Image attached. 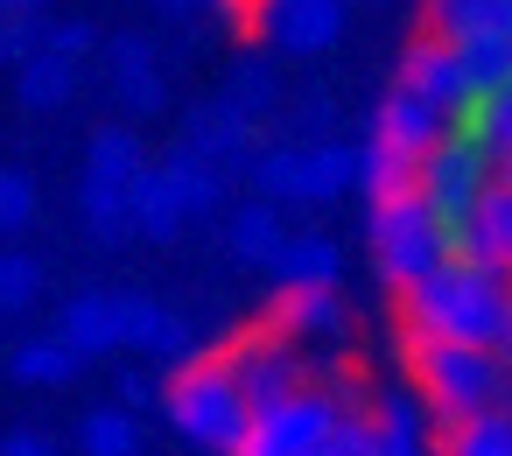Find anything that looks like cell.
Wrapping results in <instances>:
<instances>
[{
	"label": "cell",
	"mask_w": 512,
	"mask_h": 456,
	"mask_svg": "<svg viewBox=\"0 0 512 456\" xmlns=\"http://www.w3.org/2000/svg\"><path fill=\"white\" fill-rule=\"evenodd\" d=\"M449 127L470 134V141H484V148L505 162V155H512V85H491V92L463 99V106L449 113Z\"/></svg>",
	"instance_id": "484cf974"
},
{
	"label": "cell",
	"mask_w": 512,
	"mask_h": 456,
	"mask_svg": "<svg viewBox=\"0 0 512 456\" xmlns=\"http://www.w3.org/2000/svg\"><path fill=\"white\" fill-rule=\"evenodd\" d=\"M127 204H134V232H141V246H176V239L190 232V211H183V197H176V183H169L162 162H148V169L127 183Z\"/></svg>",
	"instance_id": "9a60e30c"
},
{
	"label": "cell",
	"mask_w": 512,
	"mask_h": 456,
	"mask_svg": "<svg viewBox=\"0 0 512 456\" xmlns=\"http://www.w3.org/2000/svg\"><path fill=\"white\" fill-rule=\"evenodd\" d=\"M99 43H106V29L92 22V15H64V22H43V50H57V57H99Z\"/></svg>",
	"instance_id": "8d00e7d4"
},
{
	"label": "cell",
	"mask_w": 512,
	"mask_h": 456,
	"mask_svg": "<svg viewBox=\"0 0 512 456\" xmlns=\"http://www.w3.org/2000/svg\"><path fill=\"white\" fill-rule=\"evenodd\" d=\"M365 246H372L379 281H386L393 295H407V288L449 253V232L435 225L428 197L414 190V197H393V204H372V211H365Z\"/></svg>",
	"instance_id": "5b68a950"
},
{
	"label": "cell",
	"mask_w": 512,
	"mask_h": 456,
	"mask_svg": "<svg viewBox=\"0 0 512 456\" xmlns=\"http://www.w3.org/2000/svg\"><path fill=\"white\" fill-rule=\"evenodd\" d=\"M120 302H127V351H134V358L183 365V358L204 351L183 309H169V302H155V295H141V288H120Z\"/></svg>",
	"instance_id": "7c38bea8"
},
{
	"label": "cell",
	"mask_w": 512,
	"mask_h": 456,
	"mask_svg": "<svg viewBox=\"0 0 512 456\" xmlns=\"http://www.w3.org/2000/svg\"><path fill=\"white\" fill-rule=\"evenodd\" d=\"M78 225H85V239H92V246H106V253H120V246H134V239H141V232H134L127 183L92 176V169H85V183H78Z\"/></svg>",
	"instance_id": "ac0fdd59"
},
{
	"label": "cell",
	"mask_w": 512,
	"mask_h": 456,
	"mask_svg": "<svg viewBox=\"0 0 512 456\" xmlns=\"http://www.w3.org/2000/svg\"><path fill=\"white\" fill-rule=\"evenodd\" d=\"M113 99H120V113H127V120H155V113L169 106V71H162V64L127 71V78H113Z\"/></svg>",
	"instance_id": "e575fe53"
},
{
	"label": "cell",
	"mask_w": 512,
	"mask_h": 456,
	"mask_svg": "<svg viewBox=\"0 0 512 456\" xmlns=\"http://www.w3.org/2000/svg\"><path fill=\"white\" fill-rule=\"evenodd\" d=\"M491 183H498V155H491L484 141L456 134V127L421 155V197H428L435 225L449 232V253H463L470 218H477V204H484V190H491Z\"/></svg>",
	"instance_id": "277c9868"
},
{
	"label": "cell",
	"mask_w": 512,
	"mask_h": 456,
	"mask_svg": "<svg viewBox=\"0 0 512 456\" xmlns=\"http://www.w3.org/2000/svg\"><path fill=\"white\" fill-rule=\"evenodd\" d=\"M498 176H505V183H512V155H505V162H498Z\"/></svg>",
	"instance_id": "f6af8a7d"
},
{
	"label": "cell",
	"mask_w": 512,
	"mask_h": 456,
	"mask_svg": "<svg viewBox=\"0 0 512 456\" xmlns=\"http://www.w3.org/2000/svg\"><path fill=\"white\" fill-rule=\"evenodd\" d=\"M344 274V253H337V239H323V232H288V246H281V260H274V281L281 288H323V281H337Z\"/></svg>",
	"instance_id": "d4e9b609"
},
{
	"label": "cell",
	"mask_w": 512,
	"mask_h": 456,
	"mask_svg": "<svg viewBox=\"0 0 512 456\" xmlns=\"http://www.w3.org/2000/svg\"><path fill=\"white\" fill-rule=\"evenodd\" d=\"M43 211V190L29 169H0V239H22Z\"/></svg>",
	"instance_id": "836d02e7"
},
{
	"label": "cell",
	"mask_w": 512,
	"mask_h": 456,
	"mask_svg": "<svg viewBox=\"0 0 512 456\" xmlns=\"http://www.w3.org/2000/svg\"><path fill=\"white\" fill-rule=\"evenodd\" d=\"M225 99H232V106H246L253 120H274V113L288 106V85H281L274 57H246V64L225 78Z\"/></svg>",
	"instance_id": "f546056e"
},
{
	"label": "cell",
	"mask_w": 512,
	"mask_h": 456,
	"mask_svg": "<svg viewBox=\"0 0 512 456\" xmlns=\"http://www.w3.org/2000/svg\"><path fill=\"white\" fill-rule=\"evenodd\" d=\"M8 15H50V0H0Z\"/></svg>",
	"instance_id": "7bdbcfd3"
},
{
	"label": "cell",
	"mask_w": 512,
	"mask_h": 456,
	"mask_svg": "<svg viewBox=\"0 0 512 456\" xmlns=\"http://www.w3.org/2000/svg\"><path fill=\"white\" fill-rule=\"evenodd\" d=\"M337 372H344V365H323L302 393L260 407V414H253L246 456H330V428H337V407H344Z\"/></svg>",
	"instance_id": "8992f818"
},
{
	"label": "cell",
	"mask_w": 512,
	"mask_h": 456,
	"mask_svg": "<svg viewBox=\"0 0 512 456\" xmlns=\"http://www.w3.org/2000/svg\"><path fill=\"white\" fill-rule=\"evenodd\" d=\"M344 190H358V148H344L337 134L302 141V211L337 204Z\"/></svg>",
	"instance_id": "44dd1931"
},
{
	"label": "cell",
	"mask_w": 512,
	"mask_h": 456,
	"mask_svg": "<svg viewBox=\"0 0 512 456\" xmlns=\"http://www.w3.org/2000/svg\"><path fill=\"white\" fill-rule=\"evenodd\" d=\"M288 134H295V141H316V134H337V99L309 85V92H302V99L288 106Z\"/></svg>",
	"instance_id": "74e56055"
},
{
	"label": "cell",
	"mask_w": 512,
	"mask_h": 456,
	"mask_svg": "<svg viewBox=\"0 0 512 456\" xmlns=\"http://www.w3.org/2000/svg\"><path fill=\"white\" fill-rule=\"evenodd\" d=\"M421 29L442 43H484L512 29V0H421Z\"/></svg>",
	"instance_id": "ffe728a7"
},
{
	"label": "cell",
	"mask_w": 512,
	"mask_h": 456,
	"mask_svg": "<svg viewBox=\"0 0 512 456\" xmlns=\"http://www.w3.org/2000/svg\"><path fill=\"white\" fill-rule=\"evenodd\" d=\"M218 15H225L239 36H260V0H218Z\"/></svg>",
	"instance_id": "60d3db41"
},
{
	"label": "cell",
	"mask_w": 512,
	"mask_h": 456,
	"mask_svg": "<svg viewBox=\"0 0 512 456\" xmlns=\"http://www.w3.org/2000/svg\"><path fill=\"white\" fill-rule=\"evenodd\" d=\"M372 428H379V456H421V449L442 442L428 400L414 393V379L393 386V393H372Z\"/></svg>",
	"instance_id": "5bb4252c"
},
{
	"label": "cell",
	"mask_w": 512,
	"mask_h": 456,
	"mask_svg": "<svg viewBox=\"0 0 512 456\" xmlns=\"http://www.w3.org/2000/svg\"><path fill=\"white\" fill-rule=\"evenodd\" d=\"M442 449L449 456H512V400L505 407H484L456 428H442Z\"/></svg>",
	"instance_id": "1f68e13d"
},
{
	"label": "cell",
	"mask_w": 512,
	"mask_h": 456,
	"mask_svg": "<svg viewBox=\"0 0 512 456\" xmlns=\"http://www.w3.org/2000/svg\"><path fill=\"white\" fill-rule=\"evenodd\" d=\"M281 211H288V204H274V197L253 190V204H239V211L225 218V246H232L239 267H267V274H274V260H281V246H288Z\"/></svg>",
	"instance_id": "d6986e66"
},
{
	"label": "cell",
	"mask_w": 512,
	"mask_h": 456,
	"mask_svg": "<svg viewBox=\"0 0 512 456\" xmlns=\"http://www.w3.org/2000/svg\"><path fill=\"white\" fill-rule=\"evenodd\" d=\"M246 183H253L260 197H274V204H302V141H295V134H288V141H260Z\"/></svg>",
	"instance_id": "f1b7e54d"
},
{
	"label": "cell",
	"mask_w": 512,
	"mask_h": 456,
	"mask_svg": "<svg viewBox=\"0 0 512 456\" xmlns=\"http://www.w3.org/2000/svg\"><path fill=\"white\" fill-rule=\"evenodd\" d=\"M78 449H85V456H134V449H141V414H134L127 400L85 407V414H78Z\"/></svg>",
	"instance_id": "83f0119b"
},
{
	"label": "cell",
	"mask_w": 512,
	"mask_h": 456,
	"mask_svg": "<svg viewBox=\"0 0 512 456\" xmlns=\"http://www.w3.org/2000/svg\"><path fill=\"white\" fill-rule=\"evenodd\" d=\"M393 85H407V92H421V99H435L442 113H456L463 99H477V78H470V57L456 50V43H442V36H414L407 50H400V71H393Z\"/></svg>",
	"instance_id": "30bf717a"
},
{
	"label": "cell",
	"mask_w": 512,
	"mask_h": 456,
	"mask_svg": "<svg viewBox=\"0 0 512 456\" xmlns=\"http://www.w3.org/2000/svg\"><path fill=\"white\" fill-rule=\"evenodd\" d=\"M50 449H57V442H50L36 421H15L8 435H0V456H50Z\"/></svg>",
	"instance_id": "ab89813d"
},
{
	"label": "cell",
	"mask_w": 512,
	"mask_h": 456,
	"mask_svg": "<svg viewBox=\"0 0 512 456\" xmlns=\"http://www.w3.org/2000/svg\"><path fill=\"white\" fill-rule=\"evenodd\" d=\"M85 169H92V176H113V183H134V176L148 169V141H141L134 127H99V134L85 141Z\"/></svg>",
	"instance_id": "4dcf8cb0"
},
{
	"label": "cell",
	"mask_w": 512,
	"mask_h": 456,
	"mask_svg": "<svg viewBox=\"0 0 512 456\" xmlns=\"http://www.w3.org/2000/svg\"><path fill=\"white\" fill-rule=\"evenodd\" d=\"M162 386H169V365L141 358V365H127V372H120V393H113V400H127L134 414H148V407H162Z\"/></svg>",
	"instance_id": "f35d334b"
},
{
	"label": "cell",
	"mask_w": 512,
	"mask_h": 456,
	"mask_svg": "<svg viewBox=\"0 0 512 456\" xmlns=\"http://www.w3.org/2000/svg\"><path fill=\"white\" fill-rule=\"evenodd\" d=\"M78 365H85V351L57 330V337H29V344H15L8 379H15V386H29V393H57V386H71V379H78Z\"/></svg>",
	"instance_id": "603a6c76"
},
{
	"label": "cell",
	"mask_w": 512,
	"mask_h": 456,
	"mask_svg": "<svg viewBox=\"0 0 512 456\" xmlns=\"http://www.w3.org/2000/svg\"><path fill=\"white\" fill-rule=\"evenodd\" d=\"M204 8H218V0H155V15H169V22H197Z\"/></svg>",
	"instance_id": "b9f144b4"
},
{
	"label": "cell",
	"mask_w": 512,
	"mask_h": 456,
	"mask_svg": "<svg viewBox=\"0 0 512 456\" xmlns=\"http://www.w3.org/2000/svg\"><path fill=\"white\" fill-rule=\"evenodd\" d=\"M99 64H106V85H113V78H127V71L162 64V50H155V36H148V29H113V36L99 43Z\"/></svg>",
	"instance_id": "d590c367"
},
{
	"label": "cell",
	"mask_w": 512,
	"mask_h": 456,
	"mask_svg": "<svg viewBox=\"0 0 512 456\" xmlns=\"http://www.w3.org/2000/svg\"><path fill=\"white\" fill-rule=\"evenodd\" d=\"M400 323L428 330V337L491 344L498 358H512V274L491 267V260H477V253H442L400 295Z\"/></svg>",
	"instance_id": "6da1fadb"
},
{
	"label": "cell",
	"mask_w": 512,
	"mask_h": 456,
	"mask_svg": "<svg viewBox=\"0 0 512 456\" xmlns=\"http://www.w3.org/2000/svg\"><path fill=\"white\" fill-rule=\"evenodd\" d=\"M267 323L288 330L295 344H330V351L351 344V302L337 295V281H323V288H281L274 309H267Z\"/></svg>",
	"instance_id": "8fae6325"
},
{
	"label": "cell",
	"mask_w": 512,
	"mask_h": 456,
	"mask_svg": "<svg viewBox=\"0 0 512 456\" xmlns=\"http://www.w3.org/2000/svg\"><path fill=\"white\" fill-rule=\"evenodd\" d=\"M449 134V113L435 106V99H421V92H407V85H393L379 106H372V141H386V148H407V155H428L435 141Z\"/></svg>",
	"instance_id": "4fadbf2b"
},
{
	"label": "cell",
	"mask_w": 512,
	"mask_h": 456,
	"mask_svg": "<svg viewBox=\"0 0 512 456\" xmlns=\"http://www.w3.org/2000/svg\"><path fill=\"white\" fill-rule=\"evenodd\" d=\"M218 351H225L232 379L246 386L253 414L274 407V400H288V393H302V386L316 379V365L302 358V344H295L288 330H274V323H246V330H232Z\"/></svg>",
	"instance_id": "52a82bcc"
},
{
	"label": "cell",
	"mask_w": 512,
	"mask_h": 456,
	"mask_svg": "<svg viewBox=\"0 0 512 456\" xmlns=\"http://www.w3.org/2000/svg\"><path fill=\"white\" fill-rule=\"evenodd\" d=\"M358 190H365V204L414 197V190H421V155L386 148V141H372V134H365V148H358Z\"/></svg>",
	"instance_id": "cb8c5ba5"
},
{
	"label": "cell",
	"mask_w": 512,
	"mask_h": 456,
	"mask_svg": "<svg viewBox=\"0 0 512 456\" xmlns=\"http://www.w3.org/2000/svg\"><path fill=\"white\" fill-rule=\"evenodd\" d=\"M463 253H477V260H491V267H505V274H512V183H505V176L484 190V204H477V218H470Z\"/></svg>",
	"instance_id": "4316f807"
},
{
	"label": "cell",
	"mask_w": 512,
	"mask_h": 456,
	"mask_svg": "<svg viewBox=\"0 0 512 456\" xmlns=\"http://www.w3.org/2000/svg\"><path fill=\"white\" fill-rule=\"evenodd\" d=\"M85 358H113V351H127V302L120 295H106V288H85V295H71L64 302V323H57Z\"/></svg>",
	"instance_id": "2e32d148"
},
{
	"label": "cell",
	"mask_w": 512,
	"mask_h": 456,
	"mask_svg": "<svg viewBox=\"0 0 512 456\" xmlns=\"http://www.w3.org/2000/svg\"><path fill=\"white\" fill-rule=\"evenodd\" d=\"M162 421H169L190 449H211V456H246V442H253V400H246V386L232 379L225 351H197V358L169 365V386H162Z\"/></svg>",
	"instance_id": "3957f363"
},
{
	"label": "cell",
	"mask_w": 512,
	"mask_h": 456,
	"mask_svg": "<svg viewBox=\"0 0 512 456\" xmlns=\"http://www.w3.org/2000/svg\"><path fill=\"white\" fill-rule=\"evenodd\" d=\"M351 0H260V36L281 57H330L344 43Z\"/></svg>",
	"instance_id": "ba28073f"
},
{
	"label": "cell",
	"mask_w": 512,
	"mask_h": 456,
	"mask_svg": "<svg viewBox=\"0 0 512 456\" xmlns=\"http://www.w3.org/2000/svg\"><path fill=\"white\" fill-rule=\"evenodd\" d=\"M0 64H8V8H0Z\"/></svg>",
	"instance_id": "ee69618b"
},
{
	"label": "cell",
	"mask_w": 512,
	"mask_h": 456,
	"mask_svg": "<svg viewBox=\"0 0 512 456\" xmlns=\"http://www.w3.org/2000/svg\"><path fill=\"white\" fill-rule=\"evenodd\" d=\"M400 365L414 379V393L428 400L435 414V435L484 414V407H505L512 400V358H498L491 344H463V337H428V330H407L400 323Z\"/></svg>",
	"instance_id": "7a4b0ae2"
},
{
	"label": "cell",
	"mask_w": 512,
	"mask_h": 456,
	"mask_svg": "<svg viewBox=\"0 0 512 456\" xmlns=\"http://www.w3.org/2000/svg\"><path fill=\"white\" fill-rule=\"evenodd\" d=\"M162 169H169V183H176V197H183L190 225H197V218H218V204L232 197V176H225L211 155H197L190 141H176V148L162 155Z\"/></svg>",
	"instance_id": "7402d4cb"
},
{
	"label": "cell",
	"mask_w": 512,
	"mask_h": 456,
	"mask_svg": "<svg viewBox=\"0 0 512 456\" xmlns=\"http://www.w3.org/2000/svg\"><path fill=\"white\" fill-rule=\"evenodd\" d=\"M183 141H190L197 155H211L225 176H246V169H253V155H260V120L218 92V99H204V106H190V113H183Z\"/></svg>",
	"instance_id": "9c48e42d"
},
{
	"label": "cell",
	"mask_w": 512,
	"mask_h": 456,
	"mask_svg": "<svg viewBox=\"0 0 512 456\" xmlns=\"http://www.w3.org/2000/svg\"><path fill=\"white\" fill-rule=\"evenodd\" d=\"M78 78H85V64L78 57H57V50H36V57H22L15 64V106L22 113H64L71 99H78Z\"/></svg>",
	"instance_id": "e0dca14e"
},
{
	"label": "cell",
	"mask_w": 512,
	"mask_h": 456,
	"mask_svg": "<svg viewBox=\"0 0 512 456\" xmlns=\"http://www.w3.org/2000/svg\"><path fill=\"white\" fill-rule=\"evenodd\" d=\"M43 302V260L22 246H0V316H22Z\"/></svg>",
	"instance_id": "d6a6232c"
}]
</instances>
